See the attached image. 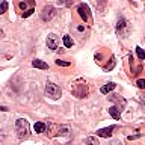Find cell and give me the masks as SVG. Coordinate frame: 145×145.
Returning a JSON list of instances; mask_svg holds the SVG:
<instances>
[{
	"label": "cell",
	"instance_id": "cell-1",
	"mask_svg": "<svg viewBox=\"0 0 145 145\" xmlns=\"http://www.w3.org/2000/svg\"><path fill=\"white\" fill-rule=\"evenodd\" d=\"M71 92L74 97L77 98H85V97H88V94H89V91H88V85H86V82L83 79H79V80H76L74 83H72L71 86Z\"/></svg>",
	"mask_w": 145,
	"mask_h": 145
},
{
	"label": "cell",
	"instance_id": "cell-2",
	"mask_svg": "<svg viewBox=\"0 0 145 145\" xmlns=\"http://www.w3.org/2000/svg\"><path fill=\"white\" fill-rule=\"evenodd\" d=\"M15 131L18 135L20 139H27L29 138V133H30V125H29V121L24 120V118H20V120L15 121Z\"/></svg>",
	"mask_w": 145,
	"mask_h": 145
},
{
	"label": "cell",
	"instance_id": "cell-3",
	"mask_svg": "<svg viewBox=\"0 0 145 145\" xmlns=\"http://www.w3.org/2000/svg\"><path fill=\"white\" fill-rule=\"evenodd\" d=\"M131 32V26L130 23L124 20V18H121L120 21L116 23V35L120 36V38H125V36H129Z\"/></svg>",
	"mask_w": 145,
	"mask_h": 145
},
{
	"label": "cell",
	"instance_id": "cell-4",
	"mask_svg": "<svg viewBox=\"0 0 145 145\" xmlns=\"http://www.w3.org/2000/svg\"><path fill=\"white\" fill-rule=\"evenodd\" d=\"M45 95L50 97V98H53V100H57V98H61L62 91H61V88H59L56 83L47 82V85H45Z\"/></svg>",
	"mask_w": 145,
	"mask_h": 145
},
{
	"label": "cell",
	"instance_id": "cell-5",
	"mask_svg": "<svg viewBox=\"0 0 145 145\" xmlns=\"http://www.w3.org/2000/svg\"><path fill=\"white\" fill-rule=\"evenodd\" d=\"M54 14H56V9H54V6H52V5H47V6H44L42 12H41V18H42V21H50V20L54 17Z\"/></svg>",
	"mask_w": 145,
	"mask_h": 145
},
{
	"label": "cell",
	"instance_id": "cell-6",
	"mask_svg": "<svg viewBox=\"0 0 145 145\" xmlns=\"http://www.w3.org/2000/svg\"><path fill=\"white\" fill-rule=\"evenodd\" d=\"M77 12H79V17H80L83 21H88V20H89V6H88V5L80 3L79 8H77Z\"/></svg>",
	"mask_w": 145,
	"mask_h": 145
},
{
	"label": "cell",
	"instance_id": "cell-7",
	"mask_svg": "<svg viewBox=\"0 0 145 145\" xmlns=\"http://www.w3.org/2000/svg\"><path fill=\"white\" fill-rule=\"evenodd\" d=\"M57 45H59V38L54 33H50L47 36V47L50 50H56L57 48Z\"/></svg>",
	"mask_w": 145,
	"mask_h": 145
},
{
	"label": "cell",
	"instance_id": "cell-8",
	"mask_svg": "<svg viewBox=\"0 0 145 145\" xmlns=\"http://www.w3.org/2000/svg\"><path fill=\"white\" fill-rule=\"evenodd\" d=\"M113 130H115V125L106 127V129H100V130H97V136H100V138H110Z\"/></svg>",
	"mask_w": 145,
	"mask_h": 145
},
{
	"label": "cell",
	"instance_id": "cell-9",
	"mask_svg": "<svg viewBox=\"0 0 145 145\" xmlns=\"http://www.w3.org/2000/svg\"><path fill=\"white\" fill-rule=\"evenodd\" d=\"M109 100H110V101H115V103H118L121 107H124V106H125V103H127L125 100H124V98H121L118 94H110V95H109Z\"/></svg>",
	"mask_w": 145,
	"mask_h": 145
},
{
	"label": "cell",
	"instance_id": "cell-10",
	"mask_svg": "<svg viewBox=\"0 0 145 145\" xmlns=\"http://www.w3.org/2000/svg\"><path fill=\"white\" fill-rule=\"evenodd\" d=\"M32 67L39 68V70H47V68H48L47 63H45L44 61H39V59H35V61H32Z\"/></svg>",
	"mask_w": 145,
	"mask_h": 145
},
{
	"label": "cell",
	"instance_id": "cell-11",
	"mask_svg": "<svg viewBox=\"0 0 145 145\" xmlns=\"http://www.w3.org/2000/svg\"><path fill=\"white\" fill-rule=\"evenodd\" d=\"M115 83H113V82H109V83H106L104 86H101V89H100V92L101 94H107V92H110V91H113L115 89Z\"/></svg>",
	"mask_w": 145,
	"mask_h": 145
},
{
	"label": "cell",
	"instance_id": "cell-12",
	"mask_svg": "<svg viewBox=\"0 0 145 145\" xmlns=\"http://www.w3.org/2000/svg\"><path fill=\"white\" fill-rule=\"evenodd\" d=\"M82 145H100V142H98V139L95 138V136H88V138L83 140Z\"/></svg>",
	"mask_w": 145,
	"mask_h": 145
},
{
	"label": "cell",
	"instance_id": "cell-13",
	"mask_svg": "<svg viewBox=\"0 0 145 145\" xmlns=\"http://www.w3.org/2000/svg\"><path fill=\"white\" fill-rule=\"evenodd\" d=\"M109 113L112 115L113 120H120V116H121V113H120V109L115 107V106H112V107H109Z\"/></svg>",
	"mask_w": 145,
	"mask_h": 145
},
{
	"label": "cell",
	"instance_id": "cell-14",
	"mask_svg": "<svg viewBox=\"0 0 145 145\" xmlns=\"http://www.w3.org/2000/svg\"><path fill=\"white\" fill-rule=\"evenodd\" d=\"M33 129H35V133H44L45 124H44V122H36V124L33 125Z\"/></svg>",
	"mask_w": 145,
	"mask_h": 145
},
{
	"label": "cell",
	"instance_id": "cell-15",
	"mask_svg": "<svg viewBox=\"0 0 145 145\" xmlns=\"http://www.w3.org/2000/svg\"><path fill=\"white\" fill-rule=\"evenodd\" d=\"M8 8H9V5H8V2H2L0 3V15H2V14H5L8 11Z\"/></svg>",
	"mask_w": 145,
	"mask_h": 145
},
{
	"label": "cell",
	"instance_id": "cell-16",
	"mask_svg": "<svg viewBox=\"0 0 145 145\" xmlns=\"http://www.w3.org/2000/svg\"><path fill=\"white\" fill-rule=\"evenodd\" d=\"M136 54H138V57L142 61V59H145V52L140 47H136Z\"/></svg>",
	"mask_w": 145,
	"mask_h": 145
},
{
	"label": "cell",
	"instance_id": "cell-17",
	"mask_svg": "<svg viewBox=\"0 0 145 145\" xmlns=\"http://www.w3.org/2000/svg\"><path fill=\"white\" fill-rule=\"evenodd\" d=\"M63 44H65V47H71V45H72V39L68 35H65V36H63Z\"/></svg>",
	"mask_w": 145,
	"mask_h": 145
},
{
	"label": "cell",
	"instance_id": "cell-18",
	"mask_svg": "<svg viewBox=\"0 0 145 145\" xmlns=\"http://www.w3.org/2000/svg\"><path fill=\"white\" fill-rule=\"evenodd\" d=\"M56 65H57V67H70L71 62H68V61H61V59H57V61H56Z\"/></svg>",
	"mask_w": 145,
	"mask_h": 145
},
{
	"label": "cell",
	"instance_id": "cell-19",
	"mask_svg": "<svg viewBox=\"0 0 145 145\" xmlns=\"http://www.w3.org/2000/svg\"><path fill=\"white\" fill-rule=\"evenodd\" d=\"M57 5H61V6H71L72 0H57Z\"/></svg>",
	"mask_w": 145,
	"mask_h": 145
},
{
	"label": "cell",
	"instance_id": "cell-20",
	"mask_svg": "<svg viewBox=\"0 0 145 145\" xmlns=\"http://www.w3.org/2000/svg\"><path fill=\"white\" fill-rule=\"evenodd\" d=\"M136 85H138L139 89H145V79H138L136 80Z\"/></svg>",
	"mask_w": 145,
	"mask_h": 145
},
{
	"label": "cell",
	"instance_id": "cell-21",
	"mask_svg": "<svg viewBox=\"0 0 145 145\" xmlns=\"http://www.w3.org/2000/svg\"><path fill=\"white\" fill-rule=\"evenodd\" d=\"M113 67H115V57H110V63H107V65L104 67V70H112Z\"/></svg>",
	"mask_w": 145,
	"mask_h": 145
},
{
	"label": "cell",
	"instance_id": "cell-22",
	"mask_svg": "<svg viewBox=\"0 0 145 145\" xmlns=\"http://www.w3.org/2000/svg\"><path fill=\"white\" fill-rule=\"evenodd\" d=\"M33 12H35V9H33V8H30V9H27L26 12H23V17H24V18H27V17H30Z\"/></svg>",
	"mask_w": 145,
	"mask_h": 145
},
{
	"label": "cell",
	"instance_id": "cell-23",
	"mask_svg": "<svg viewBox=\"0 0 145 145\" xmlns=\"http://www.w3.org/2000/svg\"><path fill=\"white\" fill-rule=\"evenodd\" d=\"M101 59H103V54H101V53H97V54H95V61H97V62H101Z\"/></svg>",
	"mask_w": 145,
	"mask_h": 145
},
{
	"label": "cell",
	"instance_id": "cell-24",
	"mask_svg": "<svg viewBox=\"0 0 145 145\" xmlns=\"http://www.w3.org/2000/svg\"><path fill=\"white\" fill-rule=\"evenodd\" d=\"M20 8H21L23 11L26 12V8H27V2H20Z\"/></svg>",
	"mask_w": 145,
	"mask_h": 145
},
{
	"label": "cell",
	"instance_id": "cell-25",
	"mask_svg": "<svg viewBox=\"0 0 145 145\" xmlns=\"http://www.w3.org/2000/svg\"><path fill=\"white\" fill-rule=\"evenodd\" d=\"M140 135H131V136H129V140H133V139H136V138H139Z\"/></svg>",
	"mask_w": 145,
	"mask_h": 145
},
{
	"label": "cell",
	"instance_id": "cell-26",
	"mask_svg": "<svg viewBox=\"0 0 145 145\" xmlns=\"http://www.w3.org/2000/svg\"><path fill=\"white\" fill-rule=\"evenodd\" d=\"M77 30H79V32H83L85 27H83V26H79V27H77Z\"/></svg>",
	"mask_w": 145,
	"mask_h": 145
},
{
	"label": "cell",
	"instance_id": "cell-27",
	"mask_svg": "<svg viewBox=\"0 0 145 145\" xmlns=\"http://www.w3.org/2000/svg\"><path fill=\"white\" fill-rule=\"evenodd\" d=\"M0 38H3V32H2V29H0Z\"/></svg>",
	"mask_w": 145,
	"mask_h": 145
}]
</instances>
